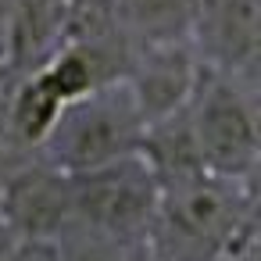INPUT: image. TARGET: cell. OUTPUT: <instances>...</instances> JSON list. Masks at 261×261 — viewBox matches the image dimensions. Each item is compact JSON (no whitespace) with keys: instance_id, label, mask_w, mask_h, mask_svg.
Wrapping results in <instances>:
<instances>
[{"instance_id":"cell-7","label":"cell","mask_w":261,"mask_h":261,"mask_svg":"<svg viewBox=\"0 0 261 261\" xmlns=\"http://www.w3.org/2000/svg\"><path fill=\"white\" fill-rule=\"evenodd\" d=\"M0 222L18 236H58L72 222L68 172L29 158L0 175Z\"/></svg>"},{"instance_id":"cell-5","label":"cell","mask_w":261,"mask_h":261,"mask_svg":"<svg viewBox=\"0 0 261 261\" xmlns=\"http://www.w3.org/2000/svg\"><path fill=\"white\" fill-rule=\"evenodd\" d=\"M204 72L207 68L200 65L190 40H165V43L133 47L122 83L136 104L143 125H158L190 108Z\"/></svg>"},{"instance_id":"cell-12","label":"cell","mask_w":261,"mask_h":261,"mask_svg":"<svg viewBox=\"0 0 261 261\" xmlns=\"http://www.w3.org/2000/svg\"><path fill=\"white\" fill-rule=\"evenodd\" d=\"M0 68H15V0H0Z\"/></svg>"},{"instance_id":"cell-2","label":"cell","mask_w":261,"mask_h":261,"mask_svg":"<svg viewBox=\"0 0 261 261\" xmlns=\"http://www.w3.org/2000/svg\"><path fill=\"white\" fill-rule=\"evenodd\" d=\"M186 122L204 172L232 182H257L261 133L254 75L204 72L186 108Z\"/></svg>"},{"instance_id":"cell-9","label":"cell","mask_w":261,"mask_h":261,"mask_svg":"<svg viewBox=\"0 0 261 261\" xmlns=\"http://www.w3.org/2000/svg\"><path fill=\"white\" fill-rule=\"evenodd\" d=\"M111 15L129 47L186 40L190 0H111Z\"/></svg>"},{"instance_id":"cell-6","label":"cell","mask_w":261,"mask_h":261,"mask_svg":"<svg viewBox=\"0 0 261 261\" xmlns=\"http://www.w3.org/2000/svg\"><path fill=\"white\" fill-rule=\"evenodd\" d=\"M186 40L207 72L254 75L261 54V0H190Z\"/></svg>"},{"instance_id":"cell-10","label":"cell","mask_w":261,"mask_h":261,"mask_svg":"<svg viewBox=\"0 0 261 261\" xmlns=\"http://www.w3.org/2000/svg\"><path fill=\"white\" fill-rule=\"evenodd\" d=\"M58 254L61 261H140L147 247L140 243H125V240H115V236H104V232H93L79 222H68L58 236Z\"/></svg>"},{"instance_id":"cell-8","label":"cell","mask_w":261,"mask_h":261,"mask_svg":"<svg viewBox=\"0 0 261 261\" xmlns=\"http://www.w3.org/2000/svg\"><path fill=\"white\" fill-rule=\"evenodd\" d=\"M72 0H15V72L40 65L65 43Z\"/></svg>"},{"instance_id":"cell-13","label":"cell","mask_w":261,"mask_h":261,"mask_svg":"<svg viewBox=\"0 0 261 261\" xmlns=\"http://www.w3.org/2000/svg\"><path fill=\"white\" fill-rule=\"evenodd\" d=\"M15 243H18V232H15L8 222H0V261H11Z\"/></svg>"},{"instance_id":"cell-4","label":"cell","mask_w":261,"mask_h":261,"mask_svg":"<svg viewBox=\"0 0 261 261\" xmlns=\"http://www.w3.org/2000/svg\"><path fill=\"white\" fill-rule=\"evenodd\" d=\"M68 186H72V222L125 243L140 247L147 243L161 182L140 150L86 172H72Z\"/></svg>"},{"instance_id":"cell-14","label":"cell","mask_w":261,"mask_h":261,"mask_svg":"<svg viewBox=\"0 0 261 261\" xmlns=\"http://www.w3.org/2000/svg\"><path fill=\"white\" fill-rule=\"evenodd\" d=\"M11 79H15V68H0V115H4V100H8Z\"/></svg>"},{"instance_id":"cell-15","label":"cell","mask_w":261,"mask_h":261,"mask_svg":"<svg viewBox=\"0 0 261 261\" xmlns=\"http://www.w3.org/2000/svg\"><path fill=\"white\" fill-rule=\"evenodd\" d=\"M140 261H165V257H158V254H150V250H143V257Z\"/></svg>"},{"instance_id":"cell-1","label":"cell","mask_w":261,"mask_h":261,"mask_svg":"<svg viewBox=\"0 0 261 261\" xmlns=\"http://www.w3.org/2000/svg\"><path fill=\"white\" fill-rule=\"evenodd\" d=\"M143 247L165 261H218L257 247V182L218 179L204 168L161 179Z\"/></svg>"},{"instance_id":"cell-11","label":"cell","mask_w":261,"mask_h":261,"mask_svg":"<svg viewBox=\"0 0 261 261\" xmlns=\"http://www.w3.org/2000/svg\"><path fill=\"white\" fill-rule=\"evenodd\" d=\"M11 261H61L54 236H18Z\"/></svg>"},{"instance_id":"cell-3","label":"cell","mask_w":261,"mask_h":261,"mask_svg":"<svg viewBox=\"0 0 261 261\" xmlns=\"http://www.w3.org/2000/svg\"><path fill=\"white\" fill-rule=\"evenodd\" d=\"M143 129L147 125H143L125 83L111 79L61 108L54 129L47 133V140L40 147V158L68 175L86 172L104 161L136 154Z\"/></svg>"}]
</instances>
